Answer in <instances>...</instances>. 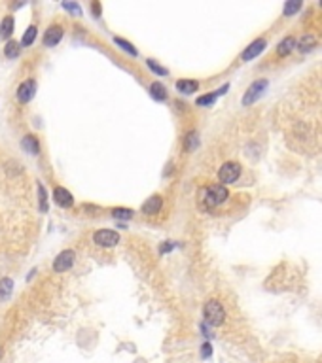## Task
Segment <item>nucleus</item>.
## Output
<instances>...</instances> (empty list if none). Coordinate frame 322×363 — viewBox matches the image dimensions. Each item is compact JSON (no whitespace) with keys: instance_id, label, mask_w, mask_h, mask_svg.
<instances>
[{"instance_id":"f257e3e1","label":"nucleus","mask_w":322,"mask_h":363,"mask_svg":"<svg viewBox=\"0 0 322 363\" xmlns=\"http://www.w3.org/2000/svg\"><path fill=\"white\" fill-rule=\"evenodd\" d=\"M229 199V191L224 184H211V186L199 189L197 193V204L203 212H214Z\"/></svg>"},{"instance_id":"f03ea898","label":"nucleus","mask_w":322,"mask_h":363,"mask_svg":"<svg viewBox=\"0 0 322 363\" xmlns=\"http://www.w3.org/2000/svg\"><path fill=\"white\" fill-rule=\"evenodd\" d=\"M203 318H205V324L211 325V327H218V325L224 324L226 310L222 307V303L216 301V299H209L203 307Z\"/></svg>"},{"instance_id":"7ed1b4c3","label":"nucleus","mask_w":322,"mask_h":363,"mask_svg":"<svg viewBox=\"0 0 322 363\" xmlns=\"http://www.w3.org/2000/svg\"><path fill=\"white\" fill-rule=\"evenodd\" d=\"M241 176V165L235 161H228L224 163L218 170V180H220L222 184L226 186V184H233L237 182V178Z\"/></svg>"},{"instance_id":"20e7f679","label":"nucleus","mask_w":322,"mask_h":363,"mask_svg":"<svg viewBox=\"0 0 322 363\" xmlns=\"http://www.w3.org/2000/svg\"><path fill=\"white\" fill-rule=\"evenodd\" d=\"M267 89V80H256L254 84H250V87L244 91L243 95V106H250L260 99V95Z\"/></svg>"},{"instance_id":"39448f33","label":"nucleus","mask_w":322,"mask_h":363,"mask_svg":"<svg viewBox=\"0 0 322 363\" xmlns=\"http://www.w3.org/2000/svg\"><path fill=\"white\" fill-rule=\"evenodd\" d=\"M93 242L97 246L112 248L119 242V235L116 231H112V229H101V231H97L93 235Z\"/></svg>"},{"instance_id":"423d86ee","label":"nucleus","mask_w":322,"mask_h":363,"mask_svg":"<svg viewBox=\"0 0 322 363\" xmlns=\"http://www.w3.org/2000/svg\"><path fill=\"white\" fill-rule=\"evenodd\" d=\"M76 261V254L72 252V250H65L61 254L55 257V261H53V270L55 272H65V270H69L74 265Z\"/></svg>"},{"instance_id":"0eeeda50","label":"nucleus","mask_w":322,"mask_h":363,"mask_svg":"<svg viewBox=\"0 0 322 363\" xmlns=\"http://www.w3.org/2000/svg\"><path fill=\"white\" fill-rule=\"evenodd\" d=\"M36 93V82L34 80H27L23 84L19 85V89H17V101L25 104V102L32 101V97Z\"/></svg>"},{"instance_id":"6e6552de","label":"nucleus","mask_w":322,"mask_h":363,"mask_svg":"<svg viewBox=\"0 0 322 363\" xmlns=\"http://www.w3.org/2000/svg\"><path fill=\"white\" fill-rule=\"evenodd\" d=\"M53 201H55V204H59L61 208H71L72 204H74V197H72V193L69 189L59 186L53 189Z\"/></svg>"},{"instance_id":"1a4fd4ad","label":"nucleus","mask_w":322,"mask_h":363,"mask_svg":"<svg viewBox=\"0 0 322 363\" xmlns=\"http://www.w3.org/2000/svg\"><path fill=\"white\" fill-rule=\"evenodd\" d=\"M63 38V27L61 25H51L46 32H44V46L53 47L57 46Z\"/></svg>"},{"instance_id":"9d476101","label":"nucleus","mask_w":322,"mask_h":363,"mask_svg":"<svg viewBox=\"0 0 322 363\" xmlns=\"http://www.w3.org/2000/svg\"><path fill=\"white\" fill-rule=\"evenodd\" d=\"M161 208H163V199H161V195H152L148 201L142 204L141 212L144 216H154V214H157Z\"/></svg>"},{"instance_id":"9b49d317","label":"nucleus","mask_w":322,"mask_h":363,"mask_svg":"<svg viewBox=\"0 0 322 363\" xmlns=\"http://www.w3.org/2000/svg\"><path fill=\"white\" fill-rule=\"evenodd\" d=\"M266 49V40L264 38H258V40H254L250 46L246 47L243 51V55H241V59L243 61H252V59H256L262 51Z\"/></svg>"},{"instance_id":"f8f14e48","label":"nucleus","mask_w":322,"mask_h":363,"mask_svg":"<svg viewBox=\"0 0 322 363\" xmlns=\"http://www.w3.org/2000/svg\"><path fill=\"white\" fill-rule=\"evenodd\" d=\"M228 87H229V85L226 84V85H222L216 93H209V95H203V97H197L196 104H197V106H211V104H214V102H216V99H218L220 95H224L226 91H228Z\"/></svg>"},{"instance_id":"ddd939ff","label":"nucleus","mask_w":322,"mask_h":363,"mask_svg":"<svg viewBox=\"0 0 322 363\" xmlns=\"http://www.w3.org/2000/svg\"><path fill=\"white\" fill-rule=\"evenodd\" d=\"M296 47H298L296 38H294V36H286V38L277 46V55H279V57H286V55H290Z\"/></svg>"},{"instance_id":"4468645a","label":"nucleus","mask_w":322,"mask_h":363,"mask_svg":"<svg viewBox=\"0 0 322 363\" xmlns=\"http://www.w3.org/2000/svg\"><path fill=\"white\" fill-rule=\"evenodd\" d=\"M197 89H199V82H196V80H178L176 82V91H180L184 95L196 93Z\"/></svg>"},{"instance_id":"2eb2a0df","label":"nucleus","mask_w":322,"mask_h":363,"mask_svg":"<svg viewBox=\"0 0 322 363\" xmlns=\"http://www.w3.org/2000/svg\"><path fill=\"white\" fill-rule=\"evenodd\" d=\"M21 146H23L25 152H29L31 155H38L40 154V144L36 136H32V134H27L23 140H21Z\"/></svg>"},{"instance_id":"dca6fc26","label":"nucleus","mask_w":322,"mask_h":363,"mask_svg":"<svg viewBox=\"0 0 322 363\" xmlns=\"http://www.w3.org/2000/svg\"><path fill=\"white\" fill-rule=\"evenodd\" d=\"M150 95H152V99L154 101H159L163 102L167 99V89L163 84H159V82H154V84L150 85Z\"/></svg>"},{"instance_id":"f3484780","label":"nucleus","mask_w":322,"mask_h":363,"mask_svg":"<svg viewBox=\"0 0 322 363\" xmlns=\"http://www.w3.org/2000/svg\"><path fill=\"white\" fill-rule=\"evenodd\" d=\"M314 46H316V38H314L313 34H305V36L298 42V49L301 53H309L311 49H314Z\"/></svg>"},{"instance_id":"a211bd4d","label":"nucleus","mask_w":322,"mask_h":363,"mask_svg":"<svg viewBox=\"0 0 322 363\" xmlns=\"http://www.w3.org/2000/svg\"><path fill=\"white\" fill-rule=\"evenodd\" d=\"M12 32H14V17H4L2 19V23H0V38H10L12 36Z\"/></svg>"},{"instance_id":"6ab92c4d","label":"nucleus","mask_w":322,"mask_h":363,"mask_svg":"<svg viewBox=\"0 0 322 363\" xmlns=\"http://www.w3.org/2000/svg\"><path fill=\"white\" fill-rule=\"evenodd\" d=\"M197 148H199V134L196 131L188 132V136L184 140V150L186 152H196Z\"/></svg>"},{"instance_id":"aec40b11","label":"nucleus","mask_w":322,"mask_h":363,"mask_svg":"<svg viewBox=\"0 0 322 363\" xmlns=\"http://www.w3.org/2000/svg\"><path fill=\"white\" fill-rule=\"evenodd\" d=\"M12 289H14V282L10 278H2L0 280V301H6L10 295H12Z\"/></svg>"},{"instance_id":"412c9836","label":"nucleus","mask_w":322,"mask_h":363,"mask_svg":"<svg viewBox=\"0 0 322 363\" xmlns=\"http://www.w3.org/2000/svg\"><path fill=\"white\" fill-rule=\"evenodd\" d=\"M19 51H21V46H19L17 42H14V40H10L8 44H6V47H4V55H6L8 59L19 57Z\"/></svg>"},{"instance_id":"4be33fe9","label":"nucleus","mask_w":322,"mask_h":363,"mask_svg":"<svg viewBox=\"0 0 322 363\" xmlns=\"http://www.w3.org/2000/svg\"><path fill=\"white\" fill-rule=\"evenodd\" d=\"M36 34H38L36 27H34V25H31V27L25 31L23 38H21V46H25V47L32 46V42H34V38H36Z\"/></svg>"},{"instance_id":"5701e85b","label":"nucleus","mask_w":322,"mask_h":363,"mask_svg":"<svg viewBox=\"0 0 322 363\" xmlns=\"http://www.w3.org/2000/svg\"><path fill=\"white\" fill-rule=\"evenodd\" d=\"M301 0H292V2H286L284 4V16H294V14H298L299 10H301Z\"/></svg>"},{"instance_id":"b1692460","label":"nucleus","mask_w":322,"mask_h":363,"mask_svg":"<svg viewBox=\"0 0 322 363\" xmlns=\"http://www.w3.org/2000/svg\"><path fill=\"white\" fill-rule=\"evenodd\" d=\"M114 42H116V44H118L121 49H125L129 55H133V57H137V55H139L137 47H133V44H131V42H127V40H123V38H118V36L114 38Z\"/></svg>"},{"instance_id":"393cba45","label":"nucleus","mask_w":322,"mask_h":363,"mask_svg":"<svg viewBox=\"0 0 322 363\" xmlns=\"http://www.w3.org/2000/svg\"><path fill=\"white\" fill-rule=\"evenodd\" d=\"M112 216L118 217V220H131V217H133V210L131 208H114L112 210Z\"/></svg>"},{"instance_id":"a878e982","label":"nucleus","mask_w":322,"mask_h":363,"mask_svg":"<svg viewBox=\"0 0 322 363\" xmlns=\"http://www.w3.org/2000/svg\"><path fill=\"white\" fill-rule=\"evenodd\" d=\"M38 204L42 212H47V195L44 186H38Z\"/></svg>"},{"instance_id":"bb28decb","label":"nucleus","mask_w":322,"mask_h":363,"mask_svg":"<svg viewBox=\"0 0 322 363\" xmlns=\"http://www.w3.org/2000/svg\"><path fill=\"white\" fill-rule=\"evenodd\" d=\"M148 66L150 70H154L156 74H159V76H165L167 74V68H163V66H159L156 61H152V59H148Z\"/></svg>"},{"instance_id":"cd10ccee","label":"nucleus","mask_w":322,"mask_h":363,"mask_svg":"<svg viewBox=\"0 0 322 363\" xmlns=\"http://www.w3.org/2000/svg\"><path fill=\"white\" fill-rule=\"evenodd\" d=\"M63 8L69 10V12H72L74 16H82V8H80L78 4H74V2H65Z\"/></svg>"},{"instance_id":"c85d7f7f","label":"nucleus","mask_w":322,"mask_h":363,"mask_svg":"<svg viewBox=\"0 0 322 363\" xmlns=\"http://www.w3.org/2000/svg\"><path fill=\"white\" fill-rule=\"evenodd\" d=\"M201 355H203L205 359H209L212 355V346H211V342H205L203 346H201Z\"/></svg>"},{"instance_id":"c756f323","label":"nucleus","mask_w":322,"mask_h":363,"mask_svg":"<svg viewBox=\"0 0 322 363\" xmlns=\"http://www.w3.org/2000/svg\"><path fill=\"white\" fill-rule=\"evenodd\" d=\"M173 248H174L173 242H163V244L159 246V254H167V252H171Z\"/></svg>"},{"instance_id":"7c9ffc66","label":"nucleus","mask_w":322,"mask_h":363,"mask_svg":"<svg viewBox=\"0 0 322 363\" xmlns=\"http://www.w3.org/2000/svg\"><path fill=\"white\" fill-rule=\"evenodd\" d=\"M91 12L95 14V17L101 16V4H97V2H95V4H91Z\"/></svg>"},{"instance_id":"2f4dec72","label":"nucleus","mask_w":322,"mask_h":363,"mask_svg":"<svg viewBox=\"0 0 322 363\" xmlns=\"http://www.w3.org/2000/svg\"><path fill=\"white\" fill-rule=\"evenodd\" d=\"M0 357H2V348H0Z\"/></svg>"},{"instance_id":"473e14b6","label":"nucleus","mask_w":322,"mask_h":363,"mask_svg":"<svg viewBox=\"0 0 322 363\" xmlns=\"http://www.w3.org/2000/svg\"><path fill=\"white\" fill-rule=\"evenodd\" d=\"M320 6H322V2H320Z\"/></svg>"}]
</instances>
